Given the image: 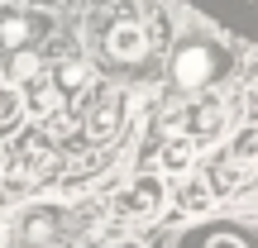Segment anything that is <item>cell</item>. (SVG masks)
Instances as JSON below:
<instances>
[{
  "instance_id": "2",
  "label": "cell",
  "mask_w": 258,
  "mask_h": 248,
  "mask_svg": "<svg viewBox=\"0 0 258 248\" xmlns=\"http://www.w3.org/2000/svg\"><path fill=\"white\" fill-rule=\"evenodd\" d=\"M215 67H220V57H215V48L206 43H186L172 53V81L186 86V91H196V86H206L215 76Z\"/></svg>"
},
{
  "instance_id": "1",
  "label": "cell",
  "mask_w": 258,
  "mask_h": 248,
  "mask_svg": "<svg viewBox=\"0 0 258 248\" xmlns=\"http://www.w3.org/2000/svg\"><path fill=\"white\" fill-rule=\"evenodd\" d=\"M57 172V153L43 134H19L15 148H10V182H43V177Z\"/></svg>"
},
{
  "instance_id": "4",
  "label": "cell",
  "mask_w": 258,
  "mask_h": 248,
  "mask_svg": "<svg viewBox=\"0 0 258 248\" xmlns=\"http://www.w3.org/2000/svg\"><path fill=\"white\" fill-rule=\"evenodd\" d=\"M120 120H124V96H120V91H105L101 101L91 105V115H86L82 138H91V143H105V138H115Z\"/></svg>"
},
{
  "instance_id": "5",
  "label": "cell",
  "mask_w": 258,
  "mask_h": 248,
  "mask_svg": "<svg viewBox=\"0 0 258 248\" xmlns=\"http://www.w3.org/2000/svg\"><path fill=\"white\" fill-rule=\"evenodd\" d=\"M43 19L38 15H19V10H0V53H19L43 34Z\"/></svg>"
},
{
  "instance_id": "11",
  "label": "cell",
  "mask_w": 258,
  "mask_h": 248,
  "mask_svg": "<svg viewBox=\"0 0 258 248\" xmlns=\"http://www.w3.org/2000/svg\"><path fill=\"white\" fill-rule=\"evenodd\" d=\"M244 172H249V167H244V162H234V157L225 153L220 162L211 167V182H206V186H211V191H234V186L244 182Z\"/></svg>"
},
{
  "instance_id": "14",
  "label": "cell",
  "mask_w": 258,
  "mask_h": 248,
  "mask_svg": "<svg viewBox=\"0 0 258 248\" xmlns=\"http://www.w3.org/2000/svg\"><path fill=\"white\" fill-rule=\"evenodd\" d=\"M177 201H182V210H191V215H201V210H211V201H215V191L206 182H186L182 191H177Z\"/></svg>"
},
{
  "instance_id": "8",
  "label": "cell",
  "mask_w": 258,
  "mask_h": 248,
  "mask_svg": "<svg viewBox=\"0 0 258 248\" xmlns=\"http://www.w3.org/2000/svg\"><path fill=\"white\" fill-rule=\"evenodd\" d=\"M182 124H186V138H215L225 129V110L215 101H196L191 110H182Z\"/></svg>"
},
{
  "instance_id": "9",
  "label": "cell",
  "mask_w": 258,
  "mask_h": 248,
  "mask_svg": "<svg viewBox=\"0 0 258 248\" xmlns=\"http://www.w3.org/2000/svg\"><path fill=\"white\" fill-rule=\"evenodd\" d=\"M57 105H62V91H57L48 76H34V81H24V110L34 115V120H48V115H57Z\"/></svg>"
},
{
  "instance_id": "6",
  "label": "cell",
  "mask_w": 258,
  "mask_h": 248,
  "mask_svg": "<svg viewBox=\"0 0 258 248\" xmlns=\"http://www.w3.org/2000/svg\"><path fill=\"white\" fill-rule=\"evenodd\" d=\"M57 229H62V210H53V205H34V210H24V220H19V239L29 248L53 243Z\"/></svg>"
},
{
  "instance_id": "18",
  "label": "cell",
  "mask_w": 258,
  "mask_h": 248,
  "mask_svg": "<svg viewBox=\"0 0 258 248\" xmlns=\"http://www.w3.org/2000/svg\"><path fill=\"white\" fill-rule=\"evenodd\" d=\"M10 234H15V215L0 210V248H10Z\"/></svg>"
},
{
  "instance_id": "12",
  "label": "cell",
  "mask_w": 258,
  "mask_h": 248,
  "mask_svg": "<svg viewBox=\"0 0 258 248\" xmlns=\"http://www.w3.org/2000/svg\"><path fill=\"white\" fill-rule=\"evenodd\" d=\"M86 76H91V72H86V62H77V57H67V62H57V72L53 76H48V81H53L57 86V91H82V86H86Z\"/></svg>"
},
{
  "instance_id": "3",
  "label": "cell",
  "mask_w": 258,
  "mask_h": 248,
  "mask_svg": "<svg viewBox=\"0 0 258 248\" xmlns=\"http://www.w3.org/2000/svg\"><path fill=\"white\" fill-rule=\"evenodd\" d=\"M105 53H110L115 62H139V57L148 53V34H144V24H139L134 15H120L110 29H105Z\"/></svg>"
},
{
  "instance_id": "10",
  "label": "cell",
  "mask_w": 258,
  "mask_h": 248,
  "mask_svg": "<svg viewBox=\"0 0 258 248\" xmlns=\"http://www.w3.org/2000/svg\"><path fill=\"white\" fill-rule=\"evenodd\" d=\"M191 153H196L191 138H167V143L158 148V167H163V172H186V167H191Z\"/></svg>"
},
{
  "instance_id": "13",
  "label": "cell",
  "mask_w": 258,
  "mask_h": 248,
  "mask_svg": "<svg viewBox=\"0 0 258 248\" xmlns=\"http://www.w3.org/2000/svg\"><path fill=\"white\" fill-rule=\"evenodd\" d=\"M38 76V57L29 53V48H19V53H10V62H5V81H34Z\"/></svg>"
},
{
  "instance_id": "17",
  "label": "cell",
  "mask_w": 258,
  "mask_h": 248,
  "mask_svg": "<svg viewBox=\"0 0 258 248\" xmlns=\"http://www.w3.org/2000/svg\"><path fill=\"white\" fill-rule=\"evenodd\" d=\"M48 134H57V138H77V120H72V115H48Z\"/></svg>"
},
{
  "instance_id": "16",
  "label": "cell",
  "mask_w": 258,
  "mask_h": 248,
  "mask_svg": "<svg viewBox=\"0 0 258 248\" xmlns=\"http://www.w3.org/2000/svg\"><path fill=\"white\" fill-rule=\"evenodd\" d=\"M10 129H19V96H0V134H10Z\"/></svg>"
},
{
  "instance_id": "20",
  "label": "cell",
  "mask_w": 258,
  "mask_h": 248,
  "mask_svg": "<svg viewBox=\"0 0 258 248\" xmlns=\"http://www.w3.org/2000/svg\"><path fill=\"white\" fill-rule=\"evenodd\" d=\"M120 248H144V243H134V239H124V243H120Z\"/></svg>"
},
{
  "instance_id": "7",
  "label": "cell",
  "mask_w": 258,
  "mask_h": 248,
  "mask_svg": "<svg viewBox=\"0 0 258 248\" xmlns=\"http://www.w3.org/2000/svg\"><path fill=\"white\" fill-rule=\"evenodd\" d=\"M158 205H163V182L158 177H139L120 201H115V215H153Z\"/></svg>"
},
{
  "instance_id": "19",
  "label": "cell",
  "mask_w": 258,
  "mask_h": 248,
  "mask_svg": "<svg viewBox=\"0 0 258 248\" xmlns=\"http://www.w3.org/2000/svg\"><path fill=\"white\" fill-rule=\"evenodd\" d=\"M249 115H253V120H258V91L249 96Z\"/></svg>"
},
{
  "instance_id": "15",
  "label": "cell",
  "mask_w": 258,
  "mask_h": 248,
  "mask_svg": "<svg viewBox=\"0 0 258 248\" xmlns=\"http://www.w3.org/2000/svg\"><path fill=\"white\" fill-rule=\"evenodd\" d=\"M230 157H234V162H244V167L258 162V129H244V134L234 138V143H230Z\"/></svg>"
}]
</instances>
